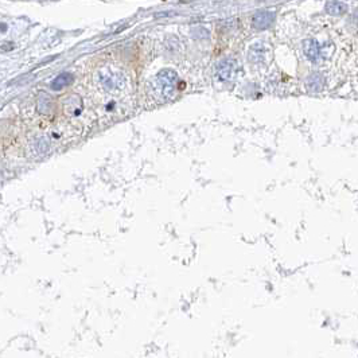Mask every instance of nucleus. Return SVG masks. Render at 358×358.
I'll list each match as a JSON object with an SVG mask.
<instances>
[{
  "label": "nucleus",
  "mask_w": 358,
  "mask_h": 358,
  "mask_svg": "<svg viewBox=\"0 0 358 358\" xmlns=\"http://www.w3.org/2000/svg\"><path fill=\"white\" fill-rule=\"evenodd\" d=\"M73 81H74L73 74L62 73L52 82V89L53 91H61V89H64V88L69 87Z\"/></svg>",
  "instance_id": "obj_6"
},
{
  "label": "nucleus",
  "mask_w": 358,
  "mask_h": 358,
  "mask_svg": "<svg viewBox=\"0 0 358 358\" xmlns=\"http://www.w3.org/2000/svg\"><path fill=\"white\" fill-rule=\"evenodd\" d=\"M275 21V14L272 11H267V10H263V11H257V13L253 14L252 17V25L256 29L259 30H264V29H268L271 26L272 22Z\"/></svg>",
  "instance_id": "obj_2"
},
{
  "label": "nucleus",
  "mask_w": 358,
  "mask_h": 358,
  "mask_svg": "<svg viewBox=\"0 0 358 358\" xmlns=\"http://www.w3.org/2000/svg\"><path fill=\"white\" fill-rule=\"evenodd\" d=\"M303 49H304V54L308 60L316 61L319 60L320 57V48L316 41L314 39H307L306 42L303 44Z\"/></svg>",
  "instance_id": "obj_4"
},
{
  "label": "nucleus",
  "mask_w": 358,
  "mask_h": 358,
  "mask_svg": "<svg viewBox=\"0 0 358 358\" xmlns=\"http://www.w3.org/2000/svg\"><path fill=\"white\" fill-rule=\"evenodd\" d=\"M323 84H324L323 77L318 73L311 74L310 77L307 78V87H308V89L312 92H319L320 89L323 88Z\"/></svg>",
  "instance_id": "obj_7"
},
{
  "label": "nucleus",
  "mask_w": 358,
  "mask_h": 358,
  "mask_svg": "<svg viewBox=\"0 0 358 358\" xmlns=\"http://www.w3.org/2000/svg\"><path fill=\"white\" fill-rule=\"evenodd\" d=\"M237 72V62L233 58H225L217 65V77L222 82L232 81Z\"/></svg>",
  "instance_id": "obj_1"
},
{
  "label": "nucleus",
  "mask_w": 358,
  "mask_h": 358,
  "mask_svg": "<svg viewBox=\"0 0 358 358\" xmlns=\"http://www.w3.org/2000/svg\"><path fill=\"white\" fill-rule=\"evenodd\" d=\"M264 57V45L263 42H257L253 45L249 50V61L253 62H260Z\"/></svg>",
  "instance_id": "obj_8"
},
{
  "label": "nucleus",
  "mask_w": 358,
  "mask_h": 358,
  "mask_svg": "<svg viewBox=\"0 0 358 358\" xmlns=\"http://www.w3.org/2000/svg\"><path fill=\"white\" fill-rule=\"evenodd\" d=\"M326 11H327L330 15H335V17H339V15H343V14L347 13V6L342 2H338V0H328L326 3Z\"/></svg>",
  "instance_id": "obj_5"
},
{
  "label": "nucleus",
  "mask_w": 358,
  "mask_h": 358,
  "mask_svg": "<svg viewBox=\"0 0 358 358\" xmlns=\"http://www.w3.org/2000/svg\"><path fill=\"white\" fill-rule=\"evenodd\" d=\"M159 80L162 87H163V92L166 95H171L177 84V74L174 73L173 70H164L159 74Z\"/></svg>",
  "instance_id": "obj_3"
}]
</instances>
